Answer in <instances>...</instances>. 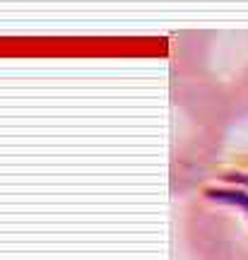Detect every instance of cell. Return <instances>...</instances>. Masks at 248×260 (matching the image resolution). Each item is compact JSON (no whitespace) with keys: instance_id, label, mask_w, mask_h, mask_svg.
I'll list each match as a JSON object with an SVG mask.
<instances>
[{"instance_id":"cell-1","label":"cell","mask_w":248,"mask_h":260,"mask_svg":"<svg viewBox=\"0 0 248 260\" xmlns=\"http://www.w3.org/2000/svg\"><path fill=\"white\" fill-rule=\"evenodd\" d=\"M171 94L181 118L178 190L195 186L212 169L227 125L248 116V31L246 34H178L171 58Z\"/></svg>"},{"instance_id":"cell-2","label":"cell","mask_w":248,"mask_h":260,"mask_svg":"<svg viewBox=\"0 0 248 260\" xmlns=\"http://www.w3.org/2000/svg\"><path fill=\"white\" fill-rule=\"evenodd\" d=\"M193 188L183 214L193 260H248V149L212 164Z\"/></svg>"}]
</instances>
